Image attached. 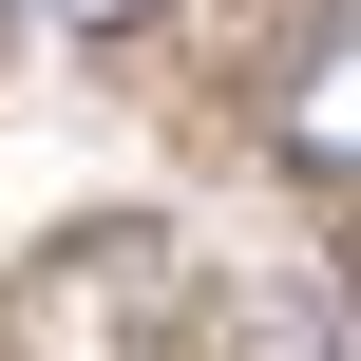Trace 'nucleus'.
<instances>
[{
  "label": "nucleus",
  "instance_id": "obj_1",
  "mask_svg": "<svg viewBox=\"0 0 361 361\" xmlns=\"http://www.w3.org/2000/svg\"><path fill=\"white\" fill-rule=\"evenodd\" d=\"M267 133H286V171H361V19H324L267 76Z\"/></svg>",
  "mask_w": 361,
  "mask_h": 361
},
{
  "label": "nucleus",
  "instance_id": "obj_2",
  "mask_svg": "<svg viewBox=\"0 0 361 361\" xmlns=\"http://www.w3.org/2000/svg\"><path fill=\"white\" fill-rule=\"evenodd\" d=\"M247 361H343V343H324V305H305V286H267V305H247Z\"/></svg>",
  "mask_w": 361,
  "mask_h": 361
},
{
  "label": "nucleus",
  "instance_id": "obj_3",
  "mask_svg": "<svg viewBox=\"0 0 361 361\" xmlns=\"http://www.w3.org/2000/svg\"><path fill=\"white\" fill-rule=\"evenodd\" d=\"M38 19H76V38H133V19H152V0H38Z\"/></svg>",
  "mask_w": 361,
  "mask_h": 361
}]
</instances>
